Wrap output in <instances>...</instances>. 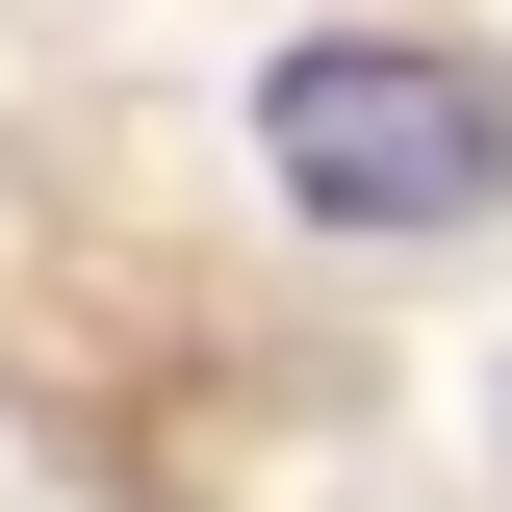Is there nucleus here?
<instances>
[{"instance_id": "f257e3e1", "label": "nucleus", "mask_w": 512, "mask_h": 512, "mask_svg": "<svg viewBox=\"0 0 512 512\" xmlns=\"http://www.w3.org/2000/svg\"><path fill=\"white\" fill-rule=\"evenodd\" d=\"M256 154H282V205H333V231H461V205H512V77L487 52H384V26H308V52L256 77Z\"/></svg>"}]
</instances>
